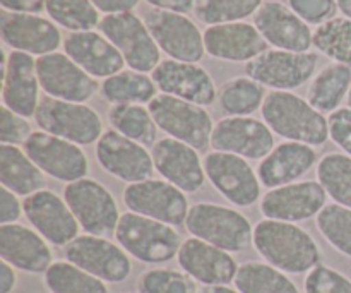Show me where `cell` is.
I'll use <instances>...</instances> for the list:
<instances>
[{"instance_id":"ee69618b","label":"cell","mask_w":351,"mask_h":293,"mask_svg":"<svg viewBox=\"0 0 351 293\" xmlns=\"http://www.w3.org/2000/svg\"><path fill=\"white\" fill-rule=\"evenodd\" d=\"M290 9L308 24H324L335 19L339 9L336 0H288Z\"/></svg>"},{"instance_id":"30bf717a","label":"cell","mask_w":351,"mask_h":293,"mask_svg":"<svg viewBox=\"0 0 351 293\" xmlns=\"http://www.w3.org/2000/svg\"><path fill=\"white\" fill-rule=\"evenodd\" d=\"M27 156L38 165L43 174L60 182H77L86 178L89 172L88 158L77 144L62 137L38 130L24 143Z\"/></svg>"},{"instance_id":"60d3db41","label":"cell","mask_w":351,"mask_h":293,"mask_svg":"<svg viewBox=\"0 0 351 293\" xmlns=\"http://www.w3.org/2000/svg\"><path fill=\"white\" fill-rule=\"evenodd\" d=\"M317 228L326 240L343 256L351 257V209L328 204L317 215Z\"/></svg>"},{"instance_id":"f1b7e54d","label":"cell","mask_w":351,"mask_h":293,"mask_svg":"<svg viewBox=\"0 0 351 293\" xmlns=\"http://www.w3.org/2000/svg\"><path fill=\"white\" fill-rule=\"evenodd\" d=\"M317 161V153L312 146L295 141L278 144L264 160H261L257 175L264 187L278 189L293 184L304 177Z\"/></svg>"},{"instance_id":"836d02e7","label":"cell","mask_w":351,"mask_h":293,"mask_svg":"<svg viewBox=\"0 0 351 293\" xmlns=\"http://www.w3.org/2000/svg\"><path fill=\"white\" fill-rule=\"evenodd\" d=\"M113 129L122 136L143 144L151 146L156 139V122L151 115L149 108L143 105H113L108 113Z\"/></svg>"},{"instance_id":"7bdbcfd3","label":"cell","mask_w":351,"mask_h":293,"mask_svg":"<svg viewBox=\"0 0 351 293\" xmlns=\"http://www.w3.org/2000/svg\"><path fill=\"white\" fill-rule=\"evenodd\" d=\"M304 290L305 293H351V280L335 268L319 264L305 277Z\"/></svg>"},{"instance_id":"484cf974","label":"cell","mask_w":351,"mask_h":293,"mask_svg":"<svg viewBox=\"0 0 351 293\" xmlns=\"http://www.w3.org/2000/svg\"><path fill=\"white\" fill-rule=\"evenodd\" d=\"M204 47L215 58L250 62L267 50V41L252 24L228 23L208 27L204 33Z\"/></svg>"},{"instance_id":"d6986e66","label":"cell","mask_w":351,"mask_h":293,"mask_svg":"<svg viewBox=\"0 0 351 293\" xmlns=\"http://www.w3.org/2000/svg\"><path fill=\"white\" fill-rule=\"evenodd\" d=\"M23 209L26 218L47 242L57 247H67L79 237V222L65 199L55 192L43 191L24 198Z\"/></svg>"},{"instance_id":"5bb4252c","label":"cell","mask_w":351,"mask_h":293,"mask_svg":"<svg viewBox=\"0 0 351 293\" xmlns=\"http://www.w3.org/2000/svg\"><path fill=\"white\" fill-rule=\"evenodd\" d=\"M96 158L106 174L129 184H137L153 178V154L136 141L120 132L106 130L96 143Z\"/></svg>"},{"instance_id":"83f0119b","label":"cell","mask_w":351,"mask_h":293,"mask_svg":"<svg viewBox=\"0 0 351 293\" xmlns=\"http://www.w3.org/2000/svg\"><path fill=\"white\" fill-rule=\"evenodd\" d=\"M40 79L36 60L24 51H12L5 60L3 78V105L19 115L34 117L40 105Z\"/></svg>"},{"instance_id":"ba28073f","label":"cell","mask_w":351,"mask_h":293,"mask_svg":"<svg viewBox=\"0 0 351 293\" xmlns=\"http://www.w3.org/2000/svg\"><path fill=\"white\" fill-rule=\"evenodd\" d=\"M101 33L122 54L123 60L136 72H151L160 65V47L146 23L136 14H108L99 23Z\"/></svg>"},{"instance_id":"4fadbf2b","label":"cell","mask_w":351,"mask_h":293,"mask_svg":"<svg viewBox=\"0 0 351 293\" xmlns=\"http://www.w3.org/2000/svg\"><path fill=\"white\" fill-rule=\"evenodd\" d=\"M315 65V54L266 50L254 60L247 62L245 72L250 79L263 86H269L274 91H290L305 84L314 75Z\"/></svg>"},{"instance_id":"816d5d0a","label":"cell","mask_w":351,"mask_h":293,"mask_svg":"<svg viewBox=\"0 0 351 293\" xmlns=\"http://www.w3.org/2000/svg\"><path fill=\"white\" fill-rule=\"evenodd\" d=\"M14 270H16V268L10 266L5 261L0 263V293H10L16 288L17 277Z\"/></svg>"},{"instance_id":"ab89813d","label":"cell","mask_w":351,"mask_h":293,"mask_svg":"<svg viewBox=\"0 0 351 293\" xmlns=\"http://www.w3.org/2000/svg\"><path fill=\"white\" fill-rule=\"evenodd\" d=\"M263 0H195L194 12L199 21L209 26L240 23L257 12Z\"/></svg>"},{"instance_id":"b9f144b4","label":"cell","mask_w":351,"mask_h":293,"mask_svg":"<svg viewBox=\"0 0 351 293\" xmlns=\"http://www.w3.org/2000/svg\"><path fill=\"white\" fill-rule=\"evenodd\" d=\"M141 293H197V285L185 271L149 270L139 278Z\"/></svg>"},{"instance_id":"4316f807","label":"cell","mask_w":351,"mask_h":293,"mask_svg":"<svg viewBox=\"0 0 351 293\" xmlns=\"http://www.w3.org/2000/svg\"><path fill=\"white\" fill-rule=\"evenodd\" d=\"M65 54L93 78H112L122 72V54L105 34L95 31L72 33L64 41Z\"/></svg>"},{"instance_id":"9c48e42d","label":"cell","mask_w":351,"mask_h":293,"mask_svg":"<svg viewBox=\"0 0 351 293\" xmlns=\"http://www.w3.org/2000/svg\"><path fill=\"white\" fill-rule=\"evenodd\" d=\"M65 257L105 283H122L132 271L129 254L106 237L79 235L65 247Z\"/></svg>"},{"instance_id":"d590c367","label":"cell","mask_w":351,"mask_h":293,"mask_svg":"<svg viewBox=\"0 0 351 293\" xmlns=\"http://www.w3.org/2000/svg\"><path fill=\"white\" fill-rule=\"evenodd\" d=\"M266 96L264 86L247 75L233 79L223 86L219 105L230 117H249L263 108Z\"/></svg>"},{"instance_id":"6da1fadb","label":"cell","mask_w":351,"mask_h":293,"mask_svg":"<svg viewBox=\"0 0 351 293\" xmlns=\"http://www.w3.org/2000/svg\"><path fill=\"white\" fill-rule=\"evenodd\" d=\"M252 246L267 264L287 274L308 273L321 264L315 240L295 223L263 220L254 226Z\"/></svg>"},{"instance_id":"681fc988","label":"cell","mask_w":351,"mask_h":293,"mask_svg":"<svg viewBox=\"0 0 351 293\" xmlns=\"http://www.w3.org/2000/svg\"><path fill=\"white\" fill-rule=\"evenodd\" d=\"M93 5L101 12L108 14H123L130 12L134 7H137L139 0H91Z\"/></svg>"},{"instance_id":"74e56055","label":"cell","mask_w":351,"mask_h":293,"mask_svg":"<svg viewBox=\"0 0 351 293\" xmlns=\"http://www.w3.org/2000/svg\"><path fill=\"white\" fill-rule=\"evenodd\" d=\"M314 45L326 57L332 58L336 64H343L351 69V19L335 17L321 24L314 33Z\"/></svg>"},{"instance_id":"7dc6e473","label":"cell","mask_w":351,"mask_h":293,"mask_svg":"<svg viewBox=\"0 0 351 293\" xmlns=\"http://www.w3.org/2000/svg\"><path fill=\"white\" fill-rule=\"evenodd\" d=\"M23 211V204L17 199V194L9 189L0 187V225L16 223Z\"/></svg>"},{"instance_id":"f6af8a7d","label":"cell","mask_w":351,"mask_h":293,"mask_svg":"<svg viewBox=\"0 0 351 293\" xmlns=\"http://www.w3.org/2000/svg\"><path fill=\"white\" fill-rule=\"evenodd\" d=\"M31 134L33 132H31V126L27 124L26 117L12 112L5 105L0 108V141L2 144H12V146L23 144L24 146Z\"/></svg>"},{"instance_id":"52a82bcc","label":"cell","mask_w":351,"mask_h":293,"mask_svg":"<svg viewBox=\"0 0 351 293\" xmlns=\"http://www.w3.org/2000/svg\"><path fill=\"white\" fill-rule=\"evenodd\" d=\"M64 199L88 235L108 237L120 222L119 206L108 189L91 178L67 184Z\"/></svg>"},{"instance_id":"f907efd6","label":"cell","mask_w":351,"mask_h":293,"mask_svg":"<svg viewBox=\"0 0 351 293\" xmlns=\"http://www.w3.org/2000/svg\"><path fill=\"white\" fill-rule=\"evenodd\" d=\"M146 2L160 10H168V12L177 14L191 12L195 5V0H146Z\"/></svg>"},{"instance_id":"603a6c76","label":"cell","mask_w":351,"mask_h":293,"mask_svg":"<svg viewBox=\"0 0 351 293\" xmlns=\"http://www.w3.org/2000/svg\"><path fill=\"white\" fill-rule=\"evenodd\" d=\"M254 23L264 40L278 50L304 54L314 45V33L308 24L281 2L263 3Z\"/></svg>"},{"instance_id":"5b68a950","label":"cell","mask_w":351,"mask_h":293,"mask_svg":"<svg viewBox=\"0 0 351 293\" xmlns=\"http://www.w3.org/2000/svg\"><path fill=\"white\" fill-rule=\"evenodd\" d=\"M147 108L158 129L173 139L182 141L197 151L211 146L215 126L211 115L202 106L163 93L158 95Z\"/></svg>"},{"instance_id":"db71d44e","label":"cell","mask_w":351,"mask_h":293,"mask_svg":"<svg viewBox=\"0 0 351 293\" xmlns=\"http://www.w3.org/2000/svg\"><path fill=\"white\" fill-rule=\"evenodd\" d=\"M338 2L339 10L345 14V17H350L351 19V0H336Z\"/></svg>"},{"instance_id":"8992f818","label":"cell","mask_w":351,"mask_h":293,"mask_svg":"<svg viewBox=\"0 0 351 293\" xmlns=\"http://www.w3.org/2000/svg\"><path fill=\"white\" fill-rule=\"evenodd\" d=\"M34 120L41 130L71 141L77 146L98 143L103 136L101 119L84 103L64 102L47 96L38 105Z\"/></svg>"},{"instance_id":"f546056e","label":"cell","mask_w":351,"mask_h":293,"mask_svg":"<svg viewBox=\"0 0 351 293\" xmlns=\"http://www.w3.org/2000/svg\"><path fill=\"white\" fill-rule=\"evenodd\" d=\"M0 182L21 198L43 191L45 174L24 150L12 144L0 146Z\"/></svg>"},{"instance_id":"f5cc1de1","label":"cell","mask_w":351,"mask_h":293,"mask_svg":"<svg viewBox=\"0 0 351 293\" xmlns=\"http://www.w3.org/2000/svg\"><path fill=\"white\" fill-rule=\"evenodd\" d=\"M197 293H240L237 288H230L228 285H215V287H204Z\"/></svg>"},{"instance_id":"e575fe53","label":"cell","mask_w":351,"mask_h":293,"mask_svg":"<svg viewBox=\"0 0 351 293\" xmlns=\"http://www.w3.org/2000/svg\"><path fill=\"white\" fill-rule=\"evenodd\" d=\"M317 178L336 204L351 209V156L345 153L326 154L317 165Z\"/></svg>"},{"instance_id":"c3c4849f","label":"cell","mask_w":351,"mask_h":293,"mask_svg":"<svg viewBox=\"0 0 351 293\" xmlns=\"http://www.w3.org/2000/svg\"><path fill=\"white\" fill-rule=\"evenodd\" d=\"M3 10L21 14H38L45 9V0H0Z\"/></svg>"},{"instance_id":"7a4b0ae2","label":"cell","mask_w":351,"mask_h":293,"mask_svg":"<svg viewBox=\"0 0 351 293\" xmlns=\"http://www.w3.org/2000/svg\"><path fill=\"white\" fill-rule=\"evenodd\" d=\"M264 122L278 136L308 146L329 139V120L308 102L290 91H271L261 108Z\"/></svg>"},{"instance_id":"9a60e30c","label":"cell","mask_w":351,"mask_h":293,"mask_svg":"<svg viewBox=\"0 0 351 293\" xmlns=\"http://www.w3.org/2000/svg\"><path fill=\"white\" fill-rule=\"evenodd\" d=\"M158 47L173 60L199 62L204 55V34L184 14L153 9L144 17Z\"/></svg>"},{"instance_id":"2e32d148","label":"cell","mask_w":351,"mask_h":293,"mask_svg":"<svg viewBox=\"0 0 351 293\" xmlns=\"http://www.w3.org/2000/svg\"><path fill=\"white\" fill-rule=\"evenodd\" d=\"M211 148L245 160H264L274 150V132L252 117H226L215 126Z\"/></svg>"},{"instance_id":"7402d4cb","label":"cell","mask_w":351,"mask_h":293,"mask_svg":"<svg viewBox=\"0 0 351 293\" xmlns=\"http://www.w3.org/2000/svg\"><path fill=\"white\" fill-rule=\"evenodd\" d=\"M153 81L165 95L177 96L199 106H208L216 99V86L201 65L192 62L163 60L153 71Z\"/></svg>"},{"instance_id":"44dd1931","label":"cell","mask_w":351,"mask_h":293,"mask_svg":"<svg viewBox=\"0 0 351 293\" xmlns=\"http://www.w3.org/2000/svg\"><path fill=\"white\" fill-rule=\"evenodd\" d=\"M153 161L158 174L184 192H197L206 182L204 163L197 150L173 137L153 144Z\"/></svg>"},{"instance_id":"3957f363","label":"cell","mask_w":351,"mask_h":293,"mask_svg":"<svg viewBox=\"0 0 351 293\" xmlns=\"http://www.w3.org/2000/svg\"><path fill=\"white\" fill-rule=\"evenodd\" d=\"M115 239L129 256L144 264L168 263L184 244L175 226L132 211L120 216Z\"/></svg>"},{"instance_id":"8d00e7d4","label":"cell","mask_w":351,"mask_h":293,"mask_svg":"<svg viewBox=\"0 0 351 293\" xmlns=\"http://www.w3.org/2000/svg\"><path fill=\"white\" fill-rule=\"evenodd\" d=\"M45 283L51 293H108L105 281L69 261L51 264L45 273Z\"/></svg>"},{"instance_id":"11a10c76","label":"cell","mask_w":351,"mask_h":293,"mask_svg":"<svg viewBox=\"0 0 351 293\" xmlns=\"http://www.w3.org/2000/svg\"><path fill=\"white\" fill-rule=\"evenodd\" d=\"M346 102H348V106L351 108V88H350V93H348V98H346Z\"/></svg>"},{"instance_id":"bcb514c9","label":"cell","mask_w":351,"mask_h":293,"mask_svg":"<svg viewBox=\"0 0 351 293\" xmlns=\"http://www.w3.org/2000/svg\"><path fill=\"white\" fill-rule=\"evenodd\" d=\"M329 137L351 156V108H338L329 115Z\"/></svg>"},{"instance_id":"f35d334b","label":"cell","mask_w":351,"mask_h":293,"mask_svg":"<svg viewBox=\"0 0 351 293\" xmlns=\"http://www.w3.org/2000/svg\"><path fill=\"white\" fill-rule=\"evenodd\" d=\"M45 9L55 23L74 33L91 31L101 23L91 0H45Z\"/></svg>"},{"instance_id":"d4e9b609","label":"cell","mask_w":351,"mask_h":293,"mask_svg":"<svg viewBox=\"0 0 351 293\" xmlns=\"http://www.w3.org/2000/svg\"><path fill=\"white\" fill-rule=\"evenodd\" d=\"M0 257L16 270L33 274L47 273L53 264L47 240L19 223L0 225Z\"/></svg>"},{"instance_id":"ac0fdd59","label":"cell","mask_w":351,"mask_h":293,"mask_svg":"<svg viewBox=\"0 0 351 293\" xmlns=\"http://www.w3.org/2000/svg\"><path fill=\"white\" fill-rule=\"evenodd\" d=\"M328 192L319 182H293L271 189L261 201V211L267 220L298 223L317 216L326 208Z\"/></svg>"},{"instance_id":"ffe728a7","label":"cell","mask_w":351,"mask_h":293,"mask_svg":"<svg viewBox=\"0 0 351 293\" xmlns=\"http://www.w3.org/2000/svg\"><path fill=\"white\" fill-rule=\"evenodd\" d=\"M177 257L182 270L204 287L230 285L240 268L232 254L195 237L184 240Z\"/></svg>"},{"instance_id":"cb8c5ba5","label":"cell","mask_w":351,"mask_h":293,"mask_svg":"<svg viewBox=\"0 0 351 293\" xmlns=\"http://www.w3.org/2000/svg\"><path fill=\"white\" fill-rule=\"evenodd\" d=\"M0 33L5 45L16 51L29 55L53 54L60 45V31L48 19L36 14H21L3 10L0 14Z\"/></svg>"},{"instance_id":"7c38bea8","label":"cell","mask_w":351,"mask_h":293,"mask_svg":"<svg viewBox=\"0 0 351 293\" xmlns=\"http://www.w3.org/2000/svg\"><path fill=\"white\" fill-rule=\"evenodd\" d=\"M204 170L216 191L232 204L247 208L259 201L263 184L245 158L213 151L206 156Z\"/></svg>"},{"instance_id":"1f68e13d","label":"cell","mask_w":351,"mask_h":293,"mask_svg":"<svg viewBox=\"0 0 351 293\" xmlns=\"http://www.w3.org/2000/svg\"><path fill=\"white\" fill-rule=\"evenodd\" d=\"M154 81L143 72L122 71L106 78L101 86L103 96L113 105H149L156 98Z\"/></svg>"},{"instance_id":"277c9868","label":"cell","mask_w":351,"mask_h":293,"mask_svg":"<svg viewBox=\"0 0 351 293\" xmlns=\"http://www.w3.org/2000/svg\"><path fill=\"white\" fill-rule=\"evenodd\" d=\"M189 233L226 253H243L252 244L254 228L242 213L213 202H197L185 220Z\"/></svg>"},{"instance_id":"4dcf8cb0","label":"cell","mask_w":351,"mask_h":293,"mask_svg":"<svg viewBox=\"0 0 351 293\" xmlns=\"http://www.w3.org/2000/svg\"><path fill=\"white\" fill-rule=\"evenodd\" d=\"M351 88V69L343 64H332L322 69L312 81L307 102L321 113H332L348 98Z\"/></svg>"},{"instance_id":"e0dca14e","label":"cell","mask_w":351,"mask_h":293,"mask_svg":"<svg viewBox=\"0 0 351 293\" xmlns=\"http://www.w3.org/2000/svg\"><path fill=\"white\" fill-rule=\"evenodd\" d=\"M40 86L51 98L72 103H84L98 91V82L69 55L48 54L36 60Z\"/></svg>"},{"instance_id":"d6a6232c","label":"cell","mask_w":351,"mask_h":293,"mask_svg":"<svg viewBox=\"0 0 351 293\" xmlns=\"http://www.w3.org/2000/svg\"><path fill=\"white\" fill-rule=\"evenodd\" d=\"M233 283L240 293H300L287 273L256 261L242 264Z\"/></svg>"},{"instance_id":"8fae6325","label":"cell","mask_w":351,"mask_h":293,"mask_svg":"<svg viewBox=\"0 0 351 293\" xmlns=\"http://www.w3.org/2000/svg\"><path fill=\"white\" fill-rule=\"evenodd\" d=\"M123 202L129 211L171 226L185 223L191 209L184 191L170 182L156 178L129 184V187L123 191Z\"/></svg>"}]
</instances>
